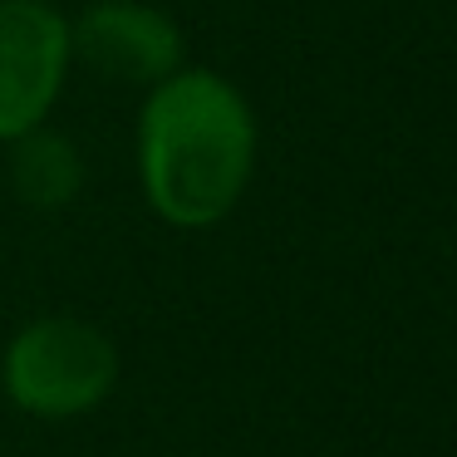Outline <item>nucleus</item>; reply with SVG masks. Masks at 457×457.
<instances>
[{"instance_id": "nucleus-1", "label": "nucleus", "mask_w": 457, "mask_h": 457, "mask_svg": "<svg viewBox=\"0 0 457 457\" xmlns=\"http://www.w3.org/2000/svg\"><path fill=\"white\" fill-rule=\"evenodd\" d=\"M256 172V113L231 79L178 70L138 113L143 197L168 227L207 231L237 212Z\"/></svg>"}, {"instance_id": "nucleus-2", "label": "nucleus", "mask_w": 457, "mask_h": 457, "mask_svg": "<svg viewBox=\"0 0 457 457\" xmlns=\"http://www.w3.org/2000/svg\"><path fill=\"white\" fill-rule=\"evenodd\" d=\"M123 359L99 325L79 315H40L0 354V388L40 423H74L109 403Z\"/></svg>"}, {"instance_id": "nucleus-3", "label": "nucleus", "mask_w": 457, "mask_h": 457, "mask_svg": "<svg viewBox=\"0 0 457 457\" xmlns=\"http://www.w3.org/2000/svg\"><path fill=\"white\" fill-rule=\"evenodd\" d=\"M70 64V21L50 0H0V143L50 119Z\"/></svg>"}, {"instance_id": "nucleus-4", "label": "nucleus", "mask_w": 457, "mask_h": 457, "mask_svg": "<svg viewBox=\"0 0 457 457\" xmlns=\"http://www.w3.org/2000/svg\"><path fill=\"white\" fill-rule=\"evenodd\" d=\"M70 50L113 84H162L182 70V30L143 0H94L70 25Z\"/></svg>"}, {"instance_id": "nucleus-5", "label": "nucleus", "mask_w": 457, "mask_h": 457, "mask_svg": "<svg viewBox=\"0 0 457 457\" xmlns=\"http://www.w3.org/2000/svg\"><path fill=\"white\" fill-rule=\"evenodd\" d=\"M11 187L25 207L35 212H60L79 197L84 187V158L64 133L54 129H30L11 148Z\"/></svg>"}]
</instances>
